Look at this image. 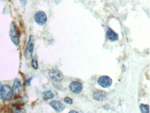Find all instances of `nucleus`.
Segmentation results:
<instances>
[{"label": "nucleus", "mask_w": 150, "mask_h": 113, "mask_svg": "<svg viewBox=\"0 0 150 113\" xmlns=\"http://www.w3.org/2000/svg\"><path fill=\"white\" fill-rule=\"evenodd\" d=\"M9 35L12 42L15 46H18L20 42V33L17 27L13 22L11 23L10 25Z\"/></svg>", "instance_id": "nucleus-1"}, {"label": "nucleus", "mask_w": 150, "mask_h": 113, "mask_svg": "<svg viewBox=\"0 0 150 113\" xmlns=\"http://www.w3.org/2000/svg\"><path fill=\"white\" fill-rule=\"evenodd\" d=\"M13 93L12 88L7 85H4L0 88V96L4 100L8 101L12 100Z\"/></svg>", "instance_id": "nucleus-2"}, {"label": "nucleus", "mask_w": 150, "mask_h": 113, "mask_svg": "<svg viewBox=\"0 0 150 113\" xmlns=\"http://www.w3.org/2000/svg\"><path fill=\"white\" fill-rule=\"evenodd\" d=\"M34 45V37L32 35H30L25 50V56L27 59H30L32 57Z\"/></svg>", "instance_id": "nucleus-3"}, {"label": "nucleus", "mask_w": 150, "mask_h": 113, "mask_svg": "<svg viewBox=\"0 0 150 113\" xmlns=\"http://www.w3.org/2000/svg\"><path fill=\"white\" fill-rule=\"evenodd\" d=\"M34 19L35 22L39 25H43L47 21V16L45 12L39 11L34 14Z\"/></svg>", "instance_id": "nucleus-4"}, {"label": "nucleus", "mask_w": 150, "mask_h": 113, "mask_svg": "<svg viewBox=\"0 0 150 113\" xmlns=\"http://www.w3.org/2000/svg\"><path fill=\"white\" fill-rule=\"evenodd\" d=\"M49 76L51 80L55 82H60L63 79V75L61 72L56 69L49 70Z\"/></svg>", "instance_id": "nucleus-5"}, {"label": "nucleus", "mask_w": 150, "mask_h": 113, "mask_svg": "<svg viewBox=\"0 0 150 113\" xmlns=\"http://www.w3.org/2000/svg\"><path fill=\"white\" fill-rule=\"evenodd\" d=\"M98 83L102 87L107 88L111 85L112 81L109 76H103L100 77L99 79L98 80Z\"/></svg>", "instance_id": "nucleus-6"}, {"label": "nucleus", "mask_w": 150, "mask_h": 113, "mask_svg": "<svg viewBox=\"0 0 150 113\" xmlns=\"http://www.w3.org/2000/svg\"><path fill=\"white\" fill-rule=\"evenodd\" d=\"M12 90L13 94L16 95H19L22 93V85L19 79H15L14 81Z\"/></svg>", "instance_id": "nucleus-7"}, {"label": "nucleus", "mask_w": 150, "mask_h": 113, "mask_svg": "<svg viewBox=\"0 0 150 113\" xmlns=\"http://www.w3.org/2000/svg\"><path fill=\"white\" fill-rule=\"evenodd\" d=\"M70 90L75 93H79L82 90V85L81 83L77 81L71 83L69 85Z\"/></svg>", "instance_id": "nucleus-8"}, {"label": "nucleus", "mask_w": 150, "mask_h": 113, "mask_svg": "<svg viewBox=\"0 0 150 113\" xmlns=\"http://www.w3.org/2000/svg\"><path fill=\"white\" fill-rule=\"evenodd\" d=\"M49 105L55 110L57 111H62L65 109V105L60 101L53 100L49 102Z\"/></svg>", "instance_id": "nucleus-9"}, {"label": "nucleus", "mask_w": 150, "mask_h": 113, "mask_svg": "<svg viewBox=\"0 0 150 113\" xmlns=\"http://www.w3.org/2000/svg\"><path fill=\"white\" fill-rule=\"evenodd\" d=\"M107 93L102 91H98L93 94V98L96 100L102 101L105 100L107 96Z\"/></svg>", "instance_id": "nucleus-10"}, {"label": "nucleus", "mask_w": 150, "mask_h": 113, "mask_svg": "<svg viewBox=\"0 0 150 113\" xmlns=\"http://www.w3.org/2000/svg\"><path fill=\"white\" fill-rule=\"evenodd\" d=\"M106 38L109 40L115 41L118 39V35L110 28H108L106 34Z\"/></svg>", "instance_id": "nucleus-11"}, {"label": "nucleus", "mask_w": 150, "mask_h": 113, "mask_svg": "<svg viewBox=\"0 0 150 113\" xmlns=\"http://www.w3.org/2000/svg\"><path fill=\"white\" fill-rule=\"evenodd\" d=\"M42 96L43 99L45 100H50L53 99L54 97V95L52 92L50 91L44 92L42 94Z\"/></svg>", "instance_id": "nucleus-12"}, {"label": "nucleus", "mask_w": 150, "mask_h": 113, "mask_svg": "<svg viewBox=\"0 0 150 113\" xmlns=\"http://www.w3.org/2000/svg\"><path fill=\"white\" fill-rule=\"evenodd\" d=\"M32 66L34 69H38L39 67V65H38V60H37V57L36 56H34L32 58Z\"/></svg>", "instance_id": "nucleus-13"}, {"label": "nucleus", "mask_w": 150, "mask_h": 113, "mask_svg": "<svg viewBox=\"0 0 150 113\" xmlns=\"http://www.w3.org/2000/svg\"><path fill=\"white\" fill-rule=\"evenodd\" d=\"M140 108L142 113H149V107L148 105L141 104Z\"/></svg>", "instance_id": "nucleus-14"}, {"label": "nucleus", "mask_w": 150, "mask_h": 113, "mask_svg": "<svg viewBox=\"0 0 150 113\" xmlns=\"http://www.w3.org/2000/svg\"><path fill=\"white\" fill-rule=\"evenodd\" d=\"M14 113H26V111L25 109L22 108H20L19 107H15L13 109Z\"/></svg>", "instance_id": "nucleus-15"}, {"label": "nucleus", "mask_w": 150, "mask_h": 113, "mask_svg": "<svg viewBox=\"0 0 150 113\" xmlns=\"http://www.w3.org/2000/svg\"><path fill=\"white\" fill-rule=\"evenodd\" d=\"M64 101L66 103H69V104H72L73 102L72 99L69 97H66L64 99Z\"/></svg>", "instance_id": "nucleus-16"}, {"label": "nucleus", "mask_w": 150, "mask_h": 113, "mask_svg": "<svg viewBox=\"0 0 150 113\" xmlns=\"http://www.w3.org/2000/svg\"><path fill=\"white\" fill-rule=\"evenodd\" d=\"M20 1L22 6H26V4H27V0H20Z\"/></svg>", "instance_id": "nucleus-17"}, {"label": "nucleus", "mask_w": 150, "mask_h": 113, "mask_svg": "<svg viewBox=\"0 0 150 113\" xmlns=\"http://www.w3.org/2000/svg\"><path fill=\"white\" fill-rule=\"evenodd\" d=\"M32 78H30V79H28L26 81V84H27V85L29 86L31 85V81L32 80Z\"/></svg>", "instance_id": "nucleus-18"}, {"label": "nucleus", "mask_w": 150, "mask_h": 113, "mask_svg": "<svg viewBox=\"0 0 150 113\" xmlns=\"http://www.w3.org/2000/svg\"><path fill=\"white\" fill-rule=\"evenodd\" d=\"M68 113H79L77 111H75V110H71V111L69 112Z\"/></svg>", "instance_id": "nucleus-19"}]
</instances>
